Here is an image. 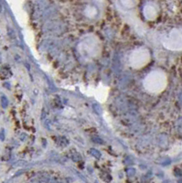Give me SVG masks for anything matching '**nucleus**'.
I'll list each match as a JSON object with an SVG mask.
<instances>
[{"label":"nucleus","instance_id":"nucleus-1","mask_svg":"<svg viewBox=\"0 0 182 183\" xmlns=\"http://www.w3.org/2000/svg\"><path fill=\"white\" fill-rule=\"evenodd\" d=\"M167 86V76L162 70H154L148 73L143 80V87L149 93L159 94Z\"/></svg>","mask_w":182,"mask_h":183},{"label":"nucleus","instance_id":"nucleus-2","mask_svg":"<svg viewBox=\"0 0 182 183\" xmlns=\"http://www.w3.org/2000/svg\"><path fill=\"white\" fill-rule=\"evenodd\" d=\"M78 51L86 60H92L102 52V42L92 34L86 35L78 44Z\"/></svg>","mask_w":182,"mask_h":183},{"label":"nucleus","instance_id":"nucleus-3","mask_svg":"<svg viewBox=\"0 0 182 183\" xmlns=\"http://www.w3.org/2000/svg\"><path fill=\"white\" fill-rule=\"evenodd\" d=\"M151 60V54L148 48L145 47H138L129 55V65L131 68L135 70H140L147 66Z\"/></svg>","mask_w":182,"mask_h":183},{"label":"nucleus","instance_id":"nucleus-4","mask_svg":"<svg viewBox=\"0 0 182 183\" xmlns=\"http://www.w3.org/2000/svg\"><path fill=\"white\" fill-rule=\"evenodd\" d=\"M165 48L170 51L182 50V30H174L163 40Z\"/></svg>","mask_w":182,"mask_h":183}]
</instances>
